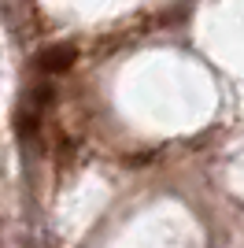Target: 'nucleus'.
Returning a JSON list of instances; mask_svg holds the SVG:
<instances>
[{"instance_id":"1","label":"nucleus","mask_w":244,"mask_h":248,"mask_svg":"<svg viewBox=\"0 0 244 248\" xmlns=\"http://www.w3.org/2000/svg\"><path fill=\"white\" fill-rule=\"evenodd\" d=\"M74 63H78V48L67 45V41H60V45H45V48L37 52L33 67H37L45 78H56V74H67Z\"/></svg>"}]
</instances>
